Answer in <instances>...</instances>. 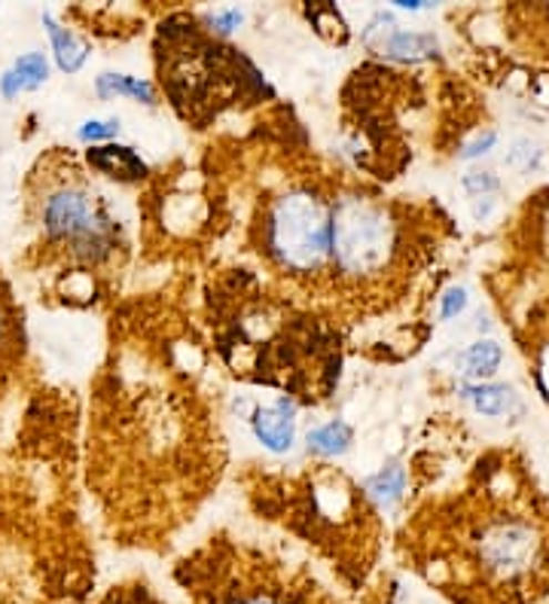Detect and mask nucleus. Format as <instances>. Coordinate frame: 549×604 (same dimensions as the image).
<instances>
[{
  "instance_id": "obj_1",
  "label": "nucleus",
  "mask_w": 549,
  "mask_h": 604,
  "mask_svg": "<svg viewBox=\"0 0 549 604\" xmlns=\"http://www.w3.org/2000/svg\"><path fill=\"white\" fill-rule=\"evenodd\" d=\"M37 221L49 245L64 247L85 266L108 263L120 247V229L110 217L104 198L68 162V174H43L40 196L34 198Z\"/></svg>"
},
{
  "instance_id": "obj_2",
  "label": "nucleus",
  "mask_w": 549,
  "mask_h": 604,
  "mask_svg": "<svg viewBox=\"0 0 549 604\" xmlns=\"http://www.w3.org/2000/svg\"><path fill=\"white\" fill-rule=\"evenodd\" d=\"M263 250L293 278H321L333 250V202L312 184H293L263 211Z\"/></svg>"
},
{
  "instance_id": "obj_3",
  "label": "nucleus",
  "mask_w": 549,
  "mask_h": 604,
  "mask_svg": "<svg viewBox=\"0 0 549 604\" xmlns=\"http://www.w3.org/2000/svg\"><path fill=\"white\" fill-rule=\"evenodd\" d=\"M181 583L190 604H336L312 577L263 559H205Z\"/></svg>"
},
{
  "instance_id": "obj_4",
  "label": "nucleus",
  "mask_w": 549,
  "mask_h": 604,
  "mask_svg": "<svg viewBox=\"0 0 549 604\" xmlns=\"http://www.w3.org/2000/svg\"><path fill=\"white\" fill-rule=\"evenodd\" d=\"M400 257L397 221L378 198L345 193L333 198V250L329 272L342 281L369 284L394 269Z\"/></svg>"
},
{
  "instance_id": "obj_5",
  "label": "nucleus",
  "mask_w": 549,
  "mask_h": 604,
  "mask_svg": "<svg viewBox=\"0 0 549 604\" xmlns=\"http://www.w3.org/2000/svg\"><path fill=\"white\" fill-rule=\"evenodd\" d=\"M251 428L260 443L266 446L268 452H291L293 440H296V407L287 395H281L275 403L268 407H256L251 416Z\"/></svg>"
},
{
  "instance_id": "obj_6",
  "label": "nucleus",
  "mask_w": 549,
  "mask_h": 604,
  "mask_svg": "<svg viewBox=\"0 0 549 604\" xmlns=\"http://www.w3.org/2000/svg\"><path fill=\"white\" fill-rule=\"evenodd\" d=\"M85 162L89 168L98 174H108L120 184H134L146 174L144 160L134 153L132 147H122V144H104V147H89L85 150Z\"/></svg>"
},
{
  "instance_id": "obj_7",
  "label": "nucleus",
  "mask_w": 549,
  "mask_h": 604,
  "mask_svg": "<svg viewBox=\"0 0 549 604\" xmlns=\"http://www.w3.org/2000/svg\"><path fill=\"white\" fill-rule=\"evenodd\" d=\"M49 80V62L43 52H24L0 74V95L19 99L24 92H34Z\"/></svg>"
},
{
  "instance_id": "obj_8",
  "label": "nucleus",
  "mask_w": 549,
  "mask_h": 604,
  "mask_svg": "<svg viewBox=\"0 0 549 604\" xmlns=\"http://www.w3.org/2000/svg\"><path fill=\"white\" fill-rule=\"evenodd\" d=\"M43 25H47L49 43H52V55H55V64H59L64 74H77L80 68L89 59V43L73 34L71 28H64L61 22H55V16H43Z\"/></svg>"
},
{
  "instance_id": "obj_9",
  "label": "nucleus",
  "mask_w": 549,
  "mask_h": 604,
  "mask_svg": "<svg viewBox=\"0 0 549 604\" xmlns=\"http://www.w3.org/2000/svg\"><path fill=\"white\" fill-rule=\"evenodd\" d=\"M95 92L98 99H134L141 104H156V92L153 86L141 80V76H129V74H101L95 80Z\"/></svg>"
},
{
  "instance_id": "obj_10",
  "label": "nucleus",
  "mask_w": 549,
  "mask_h": 604,
  "mask_svg": "<svg viewBox=\"0 0 549 604\" xmlns=\"http://www.w3.org/2000/svg\"><path fill=\"white\" fill-rule=\"evenodd\" d=\"M352 428L345 424L342 419H333L327 424H321L315 431H308V452H315V455H342V452H348V446H352Z\"/></svg>"
},
{
  "instance_id": "obj_11",
  "label": "nucleus",
  "mask_w": 549,
  "mask_h": 604,
  "mask_svg": "<svg viewBox=\"0 0 549 604\" xmlns=\"http://www.w3.org/2000/svg\"><path fill=\"white\" fill-rule=\"evenodd\" d=\"M378 50L390 59H421L437 50V40L430 34H415V31H390Z\"/></svg>"
},
{
  "instance_id": "obj_12",
  "label": "nucleus",
  "mask_w": 549,
  "mask_h": 604,
  "mask_svg": "<svg viewBox=\"0 0 549 604\" xmlns=\"http://www.w3.org/2000/svg\"><path fill=\"white\" fill-rule=\"evenodd\" d=\"M464 397L474 403L476 412H482L488 419H498L504 412H510L512 400H516L507 385H476V388H467Z\"/></svg>"
},
{
  "instance_id": "obj_13",
  "label": "nucleus",
  "mask_w": 549,
  "mask_h": 604,
  "mask_svg": "<svg viewBox=\"0 0 549 604\" xmlns=\"http://www.w3.org/2000/svg\"><path fill=\"white\" fill-rule=\"evenodd\" d=\"M364 489L385 506L397 504L403 498V492H406V473H403V468H397V464H394V468L378 470L376 477H369V480L364 482Z\"/></svg>"
},
{
  "instance_id": "obj_14",
  "label": "nucleus",
  "mask_w": 549,
  "mask_h": 604,
  "mask_svg": "<svg viewBox=\"0 0 549 604\" xmlns=\"http://www.w3.org/2000/svg\"><path fill=\"white\" fill-rule=\"evenodd\" d=\"M504 360V351H500L498 342H476L464 351L461 367L467 376H495V370L500 367Z\"/></svg>"
},
{
  "instance_id": "obj_15",
  "label": "nucleus",
  "mask_w": 549,
  "mask_h": 604,
  "mask_svg": "<svg viewBox=\"0 0 549 604\" xmlns=\"http://www.w3.org/2000/svg\"><path fill=\"white\" fill-rule=\"evenodd\" d=\"M12 346H16V311H12L7 287L0 281V364L10 358Z\"/></svg>"
},
{
  "instance_id": "obj_16",
  "label": "nucleus",
  "mask_w": 549,
  "mask_h": 604,
  "mask_svg": "<svg viewBox=\"0 0 549 604\" xmlns=\"http://www.w3.org/2000/svg\"><path fill=\"white\" fill-rule=\"evenodd\" d=\"M120 132V120L113 116V120H89V123L80 125V141H85V144H95V141H108V137H113Z\"/></svg>"
},
{
  "instance_id": "obj_17",
  "label": "nucleus",
  "mask_w": 549,
  "mask_h": 604,
  "mask_svg": "<svg viewBox=\"0 0 549 604\" xmlns=\"http://www.w3.org/2000/svg\"><path fill=\"white\" fill-rule=\"evenodd\" d=\"M464 306H467V290L464 287H451L443 296V318H455V315H461Z\"/></svg>"
},
{
  "instance_id": "obj_18",
  "label": "nucleus",
  "mask_w": 549,
  "mask_h": 604,
  "mask_svg": "<svg viewBox=\"0 0 549 604\" xmlns=\"http://www.w3.org/2000/svg\"><path fill=\"white\" fill-rule=\"evenodd\" d=\"M211 25L217 34H232L235 28L242 25V13L238 10H217V13L211 16Z\"/></svg>"
},
{
  "instance_id": "obj_19",
  "label": "nucleus",
  "mask_w": 549,
  "mask_h": 604,
  "mask_svg": "<svg viewBox=\"0 0 549 604\" xmlns=\"http://www.w3.org/2000/svg\"><path fill=\"white\" fill-rule=\"evenodd\" d=\"M104 604H159L156 598H153V595H150V592H132V595H125V592H120V595H116V592H113V595H110L108 602Z\"/></svg>"
},
{
  "instance_id": "obj_20",
  "label": "nucleus",
  "mask_w": 549,
  "mask_h": 604,
  "mask_svg": "<svg viewBox=\"0 0 549 604\" xmlns=\"http://www.w3.org/2000/svg\"><path fill=\"white\" fill-rule=\"evenodd\" d=\"M464 186H467L470 193H479V190H498V181H495L491 174H467V177H464Z\"/></svg>"
},
{
  "instance_id": "obj_21",
  "label": "nucleus",
  "mask_w": 549,
  "mask_h": 604,
  "mask_svg": "<svg viewBox=\"0 0 549 604\" xmlns=\"http://www.w3.org/2000/svg\"><path fill=\"white\" fill-rule=\"evenodd\" d=\"M491 144H495V135L488 132L482 141H476V144H470V147L464 150V156H476V153H486V147H491Z\"/></svg>"
}]
</instances>
